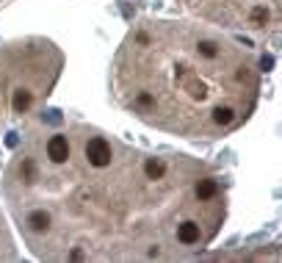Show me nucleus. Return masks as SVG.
<instances>
[{"instance_id":"9","label":"nucleus","mask_w":282,"mask_h":263,"mask_svg":"<svg viewBox=\"0 0 282 263\" xmlns=\"http://www.w3.org/2000/svg\"><path fill=\"white\" fill-rule=\"evenodd\" d=\"M197 53H199L202 58H216V56H219V45L213 42V39H199Z\"/></svg>"},{"instance_id":"4","label":"nucleus","mask_w":282,"mask_h":263,"mask_svg":"<svg viewBox=\"0 0 282 263\" xmlns=\"http://www.w3.org/2000/svg\"><path fill=\"white\" fill-rule=\"evenodd\" d=\"M28 225H31L33 233H47L50 230V216H47L45 211H33L28 216Z\"/></svg>"},{"instance_id":"10","label":"nucleus","mask_w":282,"mask_h":263,"mask_svg":"<svg viewBox=\"0 0 282 263\" xmlns=\"http://www.w3.org/2000/svg\"><path fill=\"white\" fill-rule=\"evenodd\" d=\"M23 180L25 183H33V180H36V164H33L31 158L23 161Z\"/></svg>"},{"instance_id":"11","label":"nucleus","mask_w":282,"mask_h":263,"mask_svg":"<svg viewBox=\"0 0 282 263\" xmlns=\"http://www.w3.org/2000/svg\"><path fill=\"white\" fill-rule=\"evenodd\" d=\"M252 23L254 25H266L268 23V9H263V6H254V9H252Z\"/></svg>"},{"instance_id":"5","label":"nucleus","mask_w":282,"mask_h":263,"mask_svg":"<svg viewBox=\"0 0 282 263\" xmlns=\"http://www.w3.org/2000/svg\"><path fill=\"white\" fill-rule=\"evenodd\" d=\"M31 103H33V94L28 89H17L14 92V100H11V105H14V111L17 114H25L31 108Z\"/></svg>"},{"instance_id":"1","label":"nucleus","mask_w":282,"mask_h":263,"mask_svg":"<svg viewBox=\"0 0 282 263\" xmlns=\"http://www.w3.org/2000/svg\"><path fill=\"white\" fill-rule=\"evenodd\" d=\"M86 158H89V164L92 166H97V169H102V166H111V158H114V152H111V144H108L105 139H92L86 144Z\"/></svg>"},{"instance_id":"7","label":"nucleus","mask_w":282,"mask_h":263,"mask_svg":"<svg viewBox=\"0 0 282 263\" xmlns=\"http://www.w3.org/2000/svg\"><path fill=\"white\" fill-rule=\"evenodd\" d=\"M216 194H219V183H216V180L205 178V180H199V183H197V197L199 200H213Z\"/></svg>"},{"instance_id":"8","label":"nucleus","mask_w":282,"mask_h":263,"mask_svg":"<svg viewBox=\"0 0 282 263\" xmlns=\"http://www.w3.org/2000/svg\"><path fill=\"white\" fill-rule=\"evenodd\" d=\"M144 172H147L149 180H161L163 174H166V164H163V161H158V158H149L147 164H144Z\"/></svg>"},{"instance_id":"12","label":"nucleus","mask_w":282,"mask_h":263,"mask_svg":"<svg viewBox=\"0 0 282 263\" xmlns=\"http://www.w3.org/2000/svg\"><path fill=\"white\" fill-rule=\"evenodd\" d=\"M136 105H139V108H153L155 97H153V94H147V92H141L139 97H136Z\"/></svg>"},{"instance_id":"3","label":"nucleus","mask_w":282,"mask_h":263,"mask_svg":"<svg viewBox=\"0 0 282 263\" xmlns=\"http://www.w3.org/2000/svg\"><path fill=\"white\" fill-rule=\"evenodd\" d=\"M177 238H180L183 244H197L199 241V225H194V222H183V225L177 227Z\"/></svg>"},{"instance_id":"13","label":"nucleus","mask_w":282,"mask_h":263,"mask_svg":"<svg viewBox=\"0 0 282 263\" xmlns=\"http://www.w3.org/2000/svg\"><path fill=\"white\" fill-rule=\"evenodd\" d=\"M260 67H263V70H271V67H274V58H271V56H263V58H260Z\"/></svg>"},{"instance_id":"6","label":"nucleus","mask_w":282,"mask_h":263,"mask_svg":"<svg viewBox=\"0 0 282 263\" xmlns=\"http://www.w3.org/2000/svg\"><path fill=\"white\" fill-rule=\"evenodd\" d=\"M213 122L222 125V127L232 125L235 122V111H232L230 105H216V108H213Z\"/></svg>"},{"instance_id":"2","label":"nucleus","mask_w":282,"mask_h":263,"mask_svg":"<svg viewBox=\"0 0 282 263\" xmlns=\"http://www.w3.org/2000/svg\"><path fill=\"white\" fill-rule=\"evenodd\" d=\"M47 158L53 164H64L70 158V141H67V136H53L47 141Z\"/></svg>"}]
</instances>
